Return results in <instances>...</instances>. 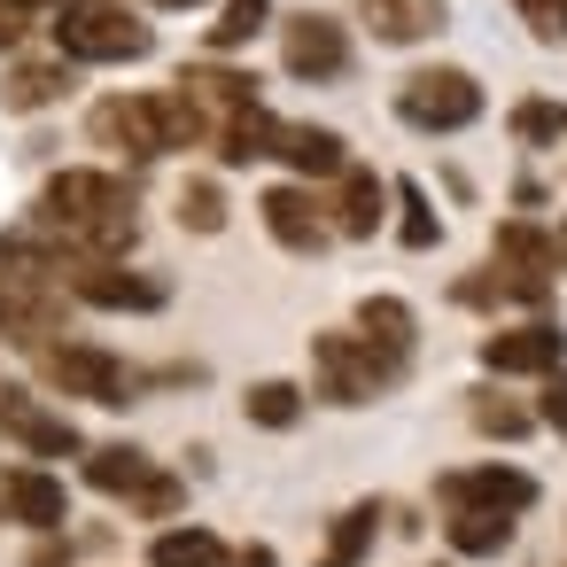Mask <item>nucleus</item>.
I'll list each match as a JSON object with an SVG mask.
<instances>
[{"label": "nucleus", "instance_id": "nucleus-35", "mask_svg": "<svg viewBox=\"0 0 567 567\" xmlns=\"http://www.w3.org/2000/svg\"><path fill=\"white\" fill-rule=\"evenodd\" d=\"M164 9H195V0H164Z\"/></svg>", "mask_w": 567, "mask_h": 567}, {"label": "nucleus", "instance_id": "nucleus-24", "mask_svg": "<svg viewBox=\"0 0 567 567\" xmlns=\"http://www.w3.org/2000/svg\"><path fill=\"white\" fill-rule=\"evenodd\" d=\"M513 544V513H451V551L466 559H489Z\"/></svg>", "mask_w": 567, "mask_h": 567}, {"label": "nucleus", "instance_id": "nucleus-19", "mask_svg": "<svg viewBox=\"0 0 567 567\" xmlns=\"http://www.w3.org/2000/svg\"><path fill=\"white\" fill-rule=\"evenodd\" d=\"M358 334L404 358V350H412V334H420V319H412V303H396V296H365V303H358Z\"/></svg>", "mask_w": 567, "mask_h": 567}, {"label": "nucleus", "instance_id": "nucleus-11", "mask_svg": "<svg viewBox=\"0 0 567 567\" xmlns=\"http://www.w3.org/2000/svg\"><path fill=\"white\" fill-rule=\"evenodd\" d=\"M0 435H17L24 451H40V458H63V451H79V427L63 420V412H48L32 389H17V381H0Z\"/></svg>", "mask_w": 567, "mask_h": 567}, {"label": "nucleus", "instance_id": "nucleus-27", "mask_svg": "<svg viewBox=\"0 0 567 567\" xmlns=\"http://www.w3.org/2000/svg\"><path fill=\"white\" fill-rule=\"evenodd\" d=\"M396 203H404V226H396V234H404V249H435V241H443V218L427 210V187H420V179H404V187H396Z\"/></svg>", "mask_w": 567, "mask_h": 567}, {"label": "nucleus", "instance_id": "nucleus-22", "mask_svg": "<svg viewBox=\"0 0 567 567\" xmlns=\"http://www.w3.org/2000/svg\"><path fill=\"white\" fill-rule=\"evenodd\" d=\"M497 257H505V272H520V280H544V272L559 265V249H551L536 226H520V218L497 226Z\"/></svg>", "mask_w": 567, "mask_h": 567}, {"label": "nucleus", "instance_id": "nucleus-32", "mask_svg": "<svg viewBox=\"0 0 567 567\" xmlns=\"http://www.w3.org/2000/svg\"><path fill=\"white\" fill-rule=\"evenodd\" d=\"M544 427H559L567 435V365L551 373V389H544Z\"/></svg>", "mask_w": 567, "mask_h": 567}, {"label": "nucleus", "instance_id": "nucleus-34", "mask_svg": "<svg viewBox=\"0 0 567 567\" xmlns=\"http://www.w3.org/2000/svg\"><path fill=\"white\" fill-rule=\"evenodd\" d=\"M24 40V9H9V0H0V55H9Z\"/></svg>", "mask_w": 567, "mask_h": 567}, {"label": "nucleus", "instance_id": "nucleus-14", "mask_svg": "<svg viewBox=\"0 0 567 567\" xmlns=\"http://www.w3.org/2000/svg\"><path fill=\"white\" fill-rule=\"evenodd\" d=\"M71 288L94 311H164V280L125 272V265H71Z\"/></svg>", "mask_w": 567, "mask_h": 567}, {"label": "nucleus", "instance_id": "nucleus-3", "mask_svg": "<svg viewBox=\"0 0 567 567\" xmlns=\"http://www.w3.org/2000/svg\"><path fill=\"white\" fill-rule=\"evenodd\" d=\"M311 373H319V396L334 404H373L389 381H404V358L365 342V334H311Z\"/></svg>", "mask_w": 567, "mask_h": 567}, {"label": "nucleus", "instance_id": "nucleus-9", "mask_svg": "<svg viewBox=\"0 0 567 567\" xmlns=\"http://www.w3.org/2000/svg\"><path fill=\"white\" fill-rule=\"evenodd\" d=\"M435 497L451 513H528L536 505V482L520 466H466V474H443Z\"/></svg>", "mask_w": 567, "mask_h": 567}, {"label": "nucleus", "instance_id": "nucleus-16", "mask_svg": "<svg viewBox=\"0 0 567 567\" xmlns=\"http://www.w3.org/2000/svg\"><path fill=\"white\" fill-rule=\"evenodd\" d=\"M272 156H288L303 179H342V172H350L342 133H327V125H280V148H272Z\"/></svg>", "mask_w": 567, "mask_h": 567}, {"label": "nucleus", "instance_id": "nucleus-15", "mask_svg": "<svg viewBox=\"0 0 567 567\" xmlns=\"http://www.w3.org/2000/svg\"><path fill=\"white\" fill-rule=\"evenodd\" d=\"M358 17L373 24V40H389V48H412V40L443 32V0H358Z\"/></svg>", "mask_w": 567, "mask_h": 567}, {"label": "nucleus", "instance_id": "nucleus-29", "mask_svg": "<svg viewBox=\"0 0 567 567\" xmlns=\"http://www.w3.org/2000/svg\"><path fill=\"white\" fill-rule=\"evenodd\" d=\"M179 226H195V234H218V226H226V203H218L210 179H187V187H179Z\"/></svg>", "mask_w": 567, "mask_h": 567}, {"label": "nucleus", "instance_id": "nucleus-20", "mask_svg": "<svg viewBox=\"0 0 567 567\" xmlns=\"http://www.w3.org/2000/svg\"><path fill=\"white\" fill-rule=\"evenodd\" d=\"M272 148H280V117H265V110H241V117L218 125V156L226 164H249V156H272Z\"/></svg>", "mask_w": 567, "mask_h": 567}, {"label": "nucleus", "instance_id": "nucleus-17", "mask_svg": "<svg viewBox=\"0 0 567 567\" xmlns=\"http://www.w3.org/2000/svg\"><path fill=\"white\" fill-rule=\"evenodd\" d=\"M381 195H389V187H381L365 164H350V172H342V203H334V234L365 241V234L381 226Z\"/></svg>", "mask_w": 567, "mask_h": 567}, {"label": "nucleus", "instance_id": "nucleus-6", "mask_svg": "<svg viewBox=\"0 0 567 567\" xmlns=\"http://www.w3.org/2000/svg\"><path fill=\"white\" fill-rule=\"evenodd\" d=\"M40 373H48V389L86 396V404H133V389H141V373L125 358L94 350V342H48L40 350Z\"/></svg>", "mask_w": 567, "mask_h": 567}, {"label": "nucleus", "instance_id": "nucleus-12", "mask_svg": "<svg viewBox=\"0 0 567 567\" xmlns=\"http://www.w3.org/2000/svg\"><path fill=\"white\" fill-rule=\"evenodd\" d=\"M0 520H17V528H63L71 520V489L40 466H17V474H0Z\"/></svg>", "mask_w": 567, "mask_h": 567}, {"label": "nucleus", "instance_id": "nucleus-1", "mask_svg": "<svg viewBox=\"0 0 567 567\" xmlns=\"http://www.w3.org/2000/svg\"><path fill=\"white\" fill-rule=\"evenodd\" d=\"M86 133L125 156H172V148H195L210 133V117L187 94H117V102H94Z\"/></svg>", "mask_w": 567, "mask_h": 567}, {"label": "nucleus", "instance_id": "nucleus-18", "mask_svg": "<svg viewBox=\"0 0 567 567\" xmlns=\"http://www.w3.org/2000/svg\"><path fill=\"white\" fill-rule=\"evenodd\" d=\"M71 94V71L63 63H24V71H9V79H0V110H48V102H63Z\"/></svg>", "mask_w": 567, "mask_h": 567}, {"label": "nucleus", "instance_id": "nucleus-33", "mask_svg": "<svg viewBox=\"0 0 567 567\" xmlns=\"http://www.w3.org/2000/svg\"><path fill=\"white\" fill-rule=\"evenodd\" d=\"M218 567H280V551H272V544H241V551H226Z\"/></svg>", "mask_w": 567, "mask_h": 567}, {"label": "nucleus", "instance_id": "nucleus-4", "mask_svg": "<svg viewBox=\"0 0 567 567\" xmlns=\"http://www.w3.org/2000/svg\"><path fill=\"white\" fill-rule=\"evenodd\" d=\"M396 117L420 125V133H466V125L482 117V86H474V71H458V63L412 71V79L396 86Z\"/></svg>", "mask_w": 567, "mask_h": 567}, {"label": "nucleus", "instance_id": "nucleus-28", "mask_svg": "<svg viewBox=\"0 0 567 567\" xmlns=\"http://www.w3.org/2000/svg\"><path fill=\"white\" fill-rule=\"evenodd\" d=\"M265 24H272V9H265V0H226V17L210 24V48H249Z\"/></svg>", "mask_w": 567, "mask_h": 567}, {"label": "nucleus", "instance_id": "nucleus-23", "mask_svg": "<svg viewBox=\"0 0 567 567\" xmlns=\"http://www.w3.org/2000/svg\"><path fill=\"white\" fill-rule=\"evenodd\" d=\"M373 528H381V505H350V513L334 520V536H327L319 567H358V559L373 551Z\"/></svg>", "mask_w": 567, "mask_h": 567}, {"label": "nucleus", "instance_id": "nucleus-2", "mask_svg": "<svg viewBox=\"0 0 567 567\" xmlns=\"http://www.w3.org/2000/svg\"><path fill=\"white\" fill-rule=\"evenodd\" d=\"M55 48L71 63H141L156 48V32L125 9V0H71L55 17Z\"/></svg>", "mask_w": 567, "mask_h": 567}, {"label": "nucleus", "instance_id": "nucleus-31", "mask_svg": "<svg viewBox=\"0 0 567 567\" xmlns=\"http://www.w3.org/2000/svg\"><path fill=\"white\" fill-rule=\"evenodd\" d=\"M474 427H482V435H520V427H528V412H520V404H505V396H474Z\"/></svg>", "mask_w": 567, "mask_h": 567}, {"label": "nucleus", "instance_id": "nucleus-8", "mask_svg": "<svg viewBox=\"0 0 567 567\" xmlns=\"http://www.w3.org/2000/svg\"><path fill=\"white\" fill-rule=\"evenodd\" d=\"M280 63H288L296 79L327 86V79L350 71V32H342L334 17H319V9H296V17L280 24Z\"/></svg>", "mask_w": 567, "mask_h": 567}, {"label": "nucleus", "instance_id": "nucleus-26", "mask_svg": "<svg viewBox=\"0 0 567 567\" xmlns=\"http://www.w3.org/2000/svg\"><path fill=\"white\" fill-rule=\"evenodd\" d=\"M513 141L559 148V141H567V102H513Z\"/></svg>", "mask_w": 567, "mask_h": 567}, {"label": "nucleus", "instance_id": "nucleus-13", "mask_svg": "<svg viewBox=\"0 0 567 567\" xmlns=\"http://www.w3.org/2000/svg\"><path fill=\"white\" fill-rule=\"evenodd\" d=\"M257 218H265V234L280 241V249H296V257H319L327 249V218H319V203L303 195V187H265V203H257Z\"/></svg>", "mask_w": 567, "mask_h": 567}, {"label": "nucleus", "instance_id": "nucleus-5", "mask_svg": "<svg viewBox=\"0 0 567 567\" xmlns=\"http://www.w3.org/2000/svg\"><path fill=\"white\" fill-rule=\"evenodd\" d=\"M117 210H133V187L117 172H55L48 195H40V226L48 234H79V241L102 218H117Z\"/></svg>", "mask_w": 567, "mask_h": 567}, {"label": "nucleus", "instance_id": "nucleus-21", "mask_svg": "<svg viewBox=\"0 0 567 567\" xmlns=\"http://www.w3.org/2000/svg\"><path fill=\"white\" fill-rule=\"evenodd\" d=\"M218 559H226V544H218L210 528H195V520H187V528H164V536L148 544V567H218Z\"/></svg>", "mask_w": 567, "mask_h": 567}, {"label": "nucleus", "instance_id": "nucleus-25", "mask_svg": "<svg viewBox=\"0 0 567 567\" xmlns=\"http://www.w3.org/2000/svg\"><path fill=\"white\" fill-rule=\"evenodd\" d=\"M241 412H249L257 427H272V435H280V427H296V420H303V389H296V381H257V389L241 396Z\"/></svg>", "mask_w": 567, "mask_h": 567}, {"label": "nucleus", "instance_id": "nucleus-7", "mask_svg": "<svg viewBox=\"0 0 567 567\" xmlns=\"http://www.w3.org/2000/svg\"><path fill=\"white\" fill-rule=\"evenodd\" d=\"M86 482L94 489H110V497H133L141 513H179V482L172 474H156L148 466V451H133V443H102V451H86Z\"/></svg>", "mask_w": 567, "mask_h": 567}, {"label": "nucleus", "instance_id": "nucleus-10", "mask_svg": "<svg viewBox=\"0 0 567 567\" xmlns=\"http://www.w3.org/2000/svg\"><path fill=\"white\" fill-rule=\"evenodd\" d=\"M482 365H489V373H559V365H567V334H559L551 319L497 327V334H482Z\"/></svg>", "mask_w": 567, "mask_h": 567}, {"label": "nucleus", "instance_id": "nucleus-30", "mask_svg": "<svg viewBox=\"0 0 567 567\" xmlns=\"http://www.w3.org/2000/svg\"><path fill=\"white\" fill-rule=\"evenodd\" d=\"M513 17L528 24V40H544V48H567V0H513Z\"/></svg>", "mask_w": 567, "mask_h": 567}]
</instances>
